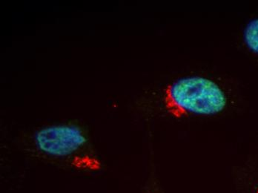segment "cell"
<instances>
[{
    "instance_id": "1",
    "label": "cell",
    "mask_w": 258,
    "mask_h": 193,
    "mask_svg": "<svg viewBox=\"0 0 258 193\" xmlns=\"http://www.w3.org/2000/svg\"><path fill=\"white\" fill-rule=\"evenodd\" d=\"M163 100L166 111L175 118L191 114H218L227 103L224 92L217 83L198 76L181 78L168 85Z\"/></svg>"
},
{
    "instance_id": "2",
    "label": "cell",
    "mask_w": 258,
    "mask_h": 193,
    "mask_svg": "<svg viewBox=\"0 0 258 193\" xmlns=\"http://www.w3.org/2000/svg\"><path fill=\"white\" fill-rule=\"evenodd\" d=\"M34 139L39 152L53 158L75 156L88 142L83 130L71 124L44 127L36 132Z\"/></svg>"
},
{
    "instance_id": "3",
    "label": "cell",
    "mask_w": 258,
    "mask_h": 193,
    "mask_svg": "<svg viewBox=\"0 0 258 193\" xmlns=\"http://www.w3.org/2000/svg\"><path fill=\"white\" fill-rule=\"evenodd\" d=\"M71 165L82 170L97 171L101 168V163L96 157L88 155H76L72 157Z\"/></svg>"
},
{
    "instance_id": "4",
    "label": "cell",
    "mask_w": 258,
    "mask_h": 193,
    "mask_svg": "<svg viewBox=\"0 0 258 193\" xmlns=\"http://www.w3.org/2000/svg\"><path fill=\"white\" fill-rule=\"evenodd\" d=\"M243 40L247 48L258 54V19L251 20L243 31Z\"/></svg>"
},
{
    "instance_id": "5",
    "label": "cell",
    "mask_w": 258,
    "mask_h": 193,
    "mask_svg": "<svg viewBox=\"0 0 258 193\" xmlns=\"http://www.w3.org/2000/svg\"><path fill=\"white\" fill-rule=\"evenodd\" d=\"M256 193H258V189H257V192H256Z\"/></svg>"
}]
</instances>
